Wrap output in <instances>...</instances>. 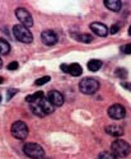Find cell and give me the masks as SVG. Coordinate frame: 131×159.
<instances>
[{
    "mask_svg": "<svg viewBox=\"0 0 131 159\" xmlns=\"http://www.w3.org/2000/svg\"><path fill=\"white\" fill-rule=\"evenodd\" d=\"M121 85H122L125 89H127V90H130V92H131V83H129V82H125V83H122Z\"/></svg>",
    "mask_w": 131,
    "mask_h": 159,
    "instance_id": "27",
    "label": "cell"
},
{
    "mask_svg": "<svg viewBox=\"0 0 131 159\" xmlns=\"http://www.w3.org/2000/svg\"><path fill=\"white\" fill-rule=\"evenodd\" d=\"M124 51H125V54H131V43L126 45L125 48H124Z\"/></svg>",
    "mask_w": 131,
    "mask_h": 159,
    "instance_id": "28",
    "label": "cell"
},
{
    "mask_svg": "<svg viewBox=\"0 0 131 159\" xmlns=\"http://www.w3.org/2000/svg\"><path fill=\"white\" fill-rule=\"evenodd\" d=\"M112 153L116 155V157H127L131 152V147H130V144L126 143L125 140H121V139H117L112 143Z\"/></svg>",
    "mask_w": 131,
    "mask_h": 159,
    "instance_id": "4",
    "label": "cell"
},
{
    "mask_svg": "<svg viewBox=\"0 0 131 159\" xmlns=\"http://www.w3.org/2000/svg\"><path fill=\"white\" fill-rule=\"evenodd\" d=\"M37 103L40 104V107L42 108V111L45 112V115H47V113H52V112H54V110H55V106L52 104L47 98H45V97L41 98Z\"/></svg>",
    "mask_w": 131,
    "mask_h": 159,
    "instance_id": "11",
    "label": "cell"
},
{
    "mask_svg": "<svg viewBox=\"0 0 131 159\" xmlns=\"http://www.w3.org/2000/svg\"><path fill=\"white\" fill-rule=\"evenodd\" d=\"M60 69L64 71V73H69V65H65V64H61L60 65Z\"/></svg>",
    "mask_w": 131,
    "mask_h": 159,
    "instance_id": "26",
    "label": "cell"
},
{
    "mask_svg": "<svg viewBox=\"0 0 131 159\" xmlns=\"http://www.w3.org/2000/svg\"><path fill=\"white\" fill-rule=\"evenodd\" d=\"M69 74L73 76H79L83 74V69L79 64H71L69 65Z\"/></svg>",
    "mask_w": 131,
    "mask_h": 159,
    "instance_id": "14",
    "label": "cell"
},
{
    "mask_svg": "<svg viewBox=\"0 0 131 159\" xmlns=\"http://www.w3.org/2000/svg\"><path fill=\"white\" fill-rule=\"evenodd\" d=\"M0 102H2V97H0Z\"/></svg>",
    "mask_w": 131,
    "mask_h": 159,
    "instance_id": "32",
    "label": "cell"
},
{
    "mask_svg": "<svg viewBox=\"0 0 131 159\" xmlns=\"http://www.w3.org/2000/svg\"><path fill=\"white\" fill-rule=\"evenodd\" d=\"M23 152L25 155H28L32 159H43L45 158V150L40 144L36 143H28L23 147Z\"/></svg>",
    "mask_w": 131,
    "mask_h": 159,
    "instance_id": "1",
    "label": "cell"
},
{
    "mask_svg": "<svg viewBox=\"0 0 131 159\" xmlns=\"http://www.w3.org/2000/svg\"><path fill=\"white\" fill-rule=\"evenodd\" d=\"M18 66H19V65H18L17 61H11V62L8 65V69H9V70H17Z\"/></svg>",
    "mask_w": 131,
    "mask_h": 159,
    "instance_id": "23",
    "label": "cell"
},
{
    "mask_svg": "<svg viewBox=\"0 0 131 159\" xmlns=\"http://www.w3.org/2000/svg\"><path fill=\"white\" fill-rule=\"evenodd\" d=\"M10 52V45L5 39L0 38V55H8Z\"/></svg>",
    "mask_w": 131,
    "mask_h": 159,
    "instance_id": "17",
    "label": "cell"
},
{
    "mask_svg": "<svg viewBox=\"0 0 131 159\" xmlns=\"http://www.w3.org/2000/svg\"><path fill=\"white\" fill-rule=\"evenodd\" d=\"M17 92H18L17 89H9V90H8V93H7V99H11V97L14 96Z\"/></svg>",
    "mask_w": 131,
    "mask_h": 159,
    "instance_id": "24",
    "label": "cell"
},
{
    "mask_svg": "<svg viewBox=\"0 0 131 159\" xmlns=\"http://www.w3.org/2000/svg\"><path fill=\"white\" fill-rule=\"evenodd\" d=\"M31 110H32V112H33L34 115H37L38 117H43V116H45V112L42 111V108L40 107V104H38V103H33V104L31 106Z\"/></svg>",
    "mask_w": 131,
    "mask_h": 159,
    "instance_id": "18",
    "label": "cell"
},
{
    "mask_svg": "<svg viewBox=\"0 0 131 159\" xmlns=\"http://www.w3.org/2000/svg\"><path fill=\"white\" fill-rule=\"evenodd\" d=\"M16 16L18 18V20L24 25V27H32L33 25V19H32V16L29 14V11L27 9H24V8H18L16 10Z\"/></svg>",
    "mask_w": 131,
    "mask_h": 159,
    "instance_id": "6",
    "label": "cell"
},
{
    "mask_svg": "<svg viewBox=\"0 0 131 159\" xmlns=\"http://www.w3.org/2000/svg\"><path fill=\"white\" fill-rule=\"evenodd\" d=\"M115 74L119 76V78H125V76H127V70L126 69H122V68H119V69H116Z\"/></svg>",
    "mask_w": 131,
    "mask_h": 159,
    "instance_id": "22",
    "label": "cell"
},
{
    "mask_svg": "<svg viewBox=\"0 0 131 159\" xmlns=\"http://www.w3.org/2000/svg\"><path fill=\"white\" fill-rule=\"evenodd\" d=\"M50 82V76H42V78H38L37 80L34 82V85H45L46 83H48Z\"/></svg>",
    "mask_w": 131,
    "mask_h": 159,
    "instance_id": "21",
    "label": "cell"
},
{
    "mask_svg": "<svg viewBox=\"0 0 131 159\" xmlns=\"http://www.w3.org/2000/svg\"><path fill=\"white\" fill-rule=\"evenodd\" d=\"M108 116L113 120H121L126 116V110L121 104H112L108 108Z\"/></svg>",
    "mask_w": 131,
    "mask_h": 159,
    "instance_id": "7",
    "label": "cell"
},
{
    "mask_svg": "<svg viewBox=\"0 0 131 159\" xmlns=\"http://www.w3.org/2000/svg\"><path fill=\"white\" fill-rule=\"evenodd\" d=\"M79 41L85 42V43L92 42V41H93V36H92V34H88V33H82V34H79Z\"/></svg>",
    "mask_w": 131,
    "mask_h": 159,
    "instance_id": "19",
    "label": "cell"
},
{
    "mask_svg": "<svg viewBox=\"0 0 131 159\" xmlns=\"http://www.w3.org/2000/svg\"><path fill=\"white\" fill-rule=\"evenodd\" d=\"M10 132L16 139L23 140V139H25L28 136V126L25 125L23 121H16L11 125Z\"/></svg>",
    "mask_w": 131,
    "mask_h": 159,
    "instance_id": "5",
    "label": "cell"
},
{
    "mask_svg": "<svg viewBox=\"0 0 131 159\" xmlns=\"http://www.w3.org/2000/svg\"><path fill=\"white\" fill-rule=\"evenodd\" d=\"M119 30H120V27L117 24H113L112 25V28H111V34H116L117 32H119Z\"/></svg>",
    "mask_w": 131,
    "mask_h": 159,
    "instance_id": "25",
    "label": "cell"
},
{
    "mask_svg": "<svg viewBox=\"0 0 131 159\" xmlns=\"http://www.w3.org/2000/svg\"><path fill=\"white\" fill-rule=\"evenodd\" d=\"M41 39L42 42L47 46H52L57 42V34L54 31H43L41 33Z\"/></svg>",
    "mask_w": 131,
    "mask_h": 159,
    "instance_id": "8",
    "label": "cell"
},
{
    "mask_svg": "<svg viewBox=\"0 0 131 159\" xmlns=\"http://www.w3.org/2000/svg\"><path fill=\"white\" fill-rule=\"evenodd\" d=\"M13 33H14V37L18 39V41L23 42V43H31L33 41L32 33L29 32V30L27 27H24L23 24H17L13 28Z\"/></svg>",
    "mask_w": 131,
    "mask_h": 159,
    "instance_id": "3",
    "label": "cell"
},
{
    "mask_svg": "<svg viewBox=\"0 0 131 159\" xmlns=\"http://www.w3.org/2000/svg\"><path fill=\"white\" fill-rule=\"evenodd\" d=\"M103 3L112 11H119L121 9V7H122V3L120 2V0H104Z\"/></svg>",
    "mask_w": 131,
    "mask_h": 159,
    "instance_id": "12",
    "label": "cell"
},
{
    "mask_svg": "<svg viewBox=\"0 0 131 159\" xmlns=\"http://www.w3.org/2000/svg\"><path fill=\"white\" fill-rule=\"evenodd\" d=\"M102 68V61L97 59H92L88 61V69L90 71H98Z\"/></svg>",
    "mask_w": 131,
    "mask_h": 159,
    "instance_id": "15",
    "label": "cell"
},
{
    "mask_svg": "<svg viewBox=\"0 0 131 159\" xmlns=\"http://www.w3.org/2000/svg\"><path fill=\"white\" fill-rule=\"evenodd\" d=\"M45 94H43V92H36V93L33 94H29L27 98H25V102H28V103H37L38 101H40L41 98H43Z\"/></svg>",
    "mask_w": 131,
    "mask_h": 159,
    "instance_id": "16",
    "label": "cell"
},
{
    "mask_svg": "<svg viewBox=\"0 0 131 159\" xmlns=\"http://www.w3.org/2000/svg\"><path fill=\"white\" fill-rule=\"evenodd\" d=\"M2 66H3V61H2V59H0V69H2Z\"/></svg>",
    "mask_w": 131,
    "mask_h": 159,
    "instance_id": "30",
    "label": "cell"
},
{
    "mask_svg": "<svg viewBox=\"0 0 131 159\" xmlns=\"http://www.w3.org/2000/svg\"><path fill=\"white\" fill-rule=\"evenodd\" d=\"M3 82H4V79H3V78H2V76H0V84H2V83H3Z\"/></svg>",
    "mask_w": 131,
    "mask_h": 159,
    "instance_id": "29",
    "label": "cell"
},
{
    "mask_svg": "<svg viewBox=\"0 0 131 159\" xmlns=\"http://www.w3.org/2000/svg\"><path fill=\"white\" fill-rule=\"evenodd\" d=\"M79 89L84 94H94L99 89V82L93 78H84L79 82Z\"/></svg>",
    "mask_w": 131,
    "mask_h": 159,
    "instance_id": "2",
    "label": "cell"
},
{
    "mask_svg": "<svg viewBox=\"0 0 131 159\" xmlns=\"http://www.w3.org/2000/svg\"><path fill=\"white\" fill-rule=\"evenodd\" d=\"M99 159H117V157L110 152H102L99 154Z\"/></svg>",
    "mask_w": 131,
    "mask_h": 159,
    "instance_id": "20",
    "label": "cell"
},
{
    "mask_svg": "<svg viewBox=\"0 0 131 159\" xmlns=\"http://www.w3.org/2000/svg\"><path fill=\"white\" fill-rule=\"evenodd\" d=\"M106 132L112 136H116V138H119V136H122L124 134V131L120 126H116V125H108L106 127Z\"/></svg>",
    "mask_w": 131,
    "mask_h": 159,
    "instance_id": "13",
    "label": "cell"
},
{
    "mask_svg": "<svg viewBox=\"0 0 131 159\" xmlns=\"http://www.w3.org/2000/svg\"><path fill=\"white\" fill-rule=\"evenodd\" d=\"M90 30L93 31L97 36H99V37H106L107 33H108L107 25H104L103 23H99V22L92 23V24H90Z\"/></svg>",
    "mask_w": 131,
    "mask_h": 159,
    "instance_id": "10",
    "label": "cell"
},
{
    "mask_svg": "<svg viewBox=\"0 0 131 159\" xmlns=\"http://www.w3.org/2000/svg\"><path fill=\"white\" fill-rule=\"evenodd\" d=\"M47 99L54 104V106H62L64 103V96L60 93L59 90H50L47 94Z\"/></svg>",
    "mask_w": 131,
    "mask_h": 159,
    "instance_id": "9",
    "label": "cell"
},
{
    "mask_svg": "<svg viewBox=\"0 0 131 159\" xmlns=\"http://www.w3.org/2000/svg\"><path fill=\"white\" fill-rule=\"evenodd\" d=\"M129 34L131 36V25H130V28H129Z\"/></svg>",
    "mask_w": 131,
    "mask_h": 159,
    "instance_id": "31",
    "label": "cell"
}]
</instances>
